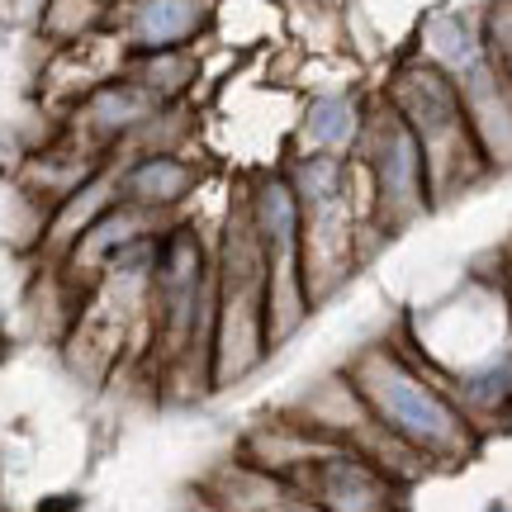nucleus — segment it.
<instances>
[{
    "instance_id": "f257e3e1",
    "label": "nucleus",
    "mask_w": 512,
    "mask_h": 512,
    "mask_svg": "<svg viewBox=\"0 0 512 512\" xmlns=\"http://www.w3.org/2000/svg\"><path fill=\"white\" fill-rule=\"evenodd\" d=\"M347 380L366 399L370 418L384 432L408 441L432 465H456V460L475 456L479 432L470 427V418L403 347H394V342L361 347L347 361Z\"/></svg>"
},
{
    "instance_id": "f03ea898",
    "label": "nucleus",
    "mask_w": 512,
    "mask_h": 512,
    "mask_svg": "<svg viewBox=\"0 0 512 512\" xmlns=\"http://www.w3.org/2000/svg\"><path fill=\"white\" fill-rule=\"evenodd\" d=\"M214 275H219V309L209 342V389H233L275 351L266 323V252L252 228L247 200H238L223 219Z\"/></svg>"
},
{
    "instance_id": "7ed1b4c3",
    "label": "nucleus",
    "mask_w": 512,
    "mask_h": 512,
    "mask_svg": "<svg viewBox=\"0 0 512 512\" xmlns=\"http://www.w3.org/2000/svg\"><path fill=\"white\" fill-rule=\"evenodd\" d=\"M384 105L418 138L422 162H427L432 209L451 204L456 195H465L470 185L489 176V162H484L475 128H470L465 105H460V86L446 72H437L432 62H422V57L403 62L399 72L389 76V100Z\"/></svg>"
},
{
    "instance_id": "20e7f679",
    "label": "nucleus",
    "mask_w": 512,
    "mask_h": 512,
    "mask_svg": "<svg viewBox=\"0 0 512 512\" xmlns=\"http://www.w3.org/2000/svg\"><path fill=\"white\" fill-rule=\"evenodd\" d=\"M214 309H219V275L214 256L204 252L195 228H176L162 238L157 280H152V347L166 380L195 370L209 389V342H214Z\"/></svg>"
},
{
    "instance_id": "39448f33",
    "label": "nucleus",
    "mask_w": 512,
    "mask_h": 512,
    "mask_svg": "<svg viewBox=\"0 0 512 512\" xmlns=\"http://www.w3.org/2000/svg\"><path fill=\"white\" fill-rule=\"evenodd\" d=\"M242 200L266 252V323H271V347H280L313 313L309 285H304V214L285 176L256 181Z\"/></svg>"
},
{
    "instance_id": "423d86ee",
    "label": "nucleus",
    "mask_w": 512,
    "mask_h": 512,
    "mask_svg": "<svg viewBox=\"0 0 512 512\" xmlns=\"http://www.w3.org/2000/svg\"><path fill=\"white\" fill-rule=\"evenodd\" d=\"M356 157L366 166V195H370V219L380 228V238H394L418 219L437 214L432 209V190H427V162L413 138V128L399 114L380 105L366 114Z\"/></svg>"
},
{
    "instance_id": "0eeeda50",
    "label": "nucleus",
    "mask_w": 512,
    "mask_h": 512,
    "mask_svg": "<svg viewBox=\"0 0 512 512\" xmlns=\"http://www.w3.org/2000/svg\"><path fill=\"white\" fill-rule=\"evenodd\" d=\"M290 484L323 512H399V484L351 446H332Z\"/></svg>"
},
{
    "instance_id": "6e6552de",
    "label": "nucleus",
    "mask_w": 512,
    "mask_h": 512,
    "mask_svg": "<svg viewBox=\"0 0 512 512\" xmlns=\"http://www.w3.org/2000/svg\"><path fill=\"white\" fill-rule=\"evenodd\" d=\"M214 0H119L110 19L128 53H171L190 48L209 29Z\"/></svg>"
},
{
    "instance_id": "1a4fd4ad",
    "label": "nucleus",
    "mask_w": 512,
    "mask_h": 512,
    "mask_svg": "<svg viewBox=\"0 0 512 512\" xmlns=\"http://www.w3.org/2000/svg\"><path fill=\"white\" fill-rule=\"evenodd\" d=\"M456 86L489 171H512V81L494 67V57H484Z\"/></svg>"
},
{
    "instance_id": "9d476101",
    "label": "nucleus",
    "mask_w": 512,
    "mask_h": 512,
    "mask_svg": "<svg viewBox=\"0 0 512 512\" xmlns=\"http://www.w3.org/2000/svg\"><path fill=\"white\" fill-rule=\"evenodd\" d=\"M162 110L166 105L147 91L143 81L119 76V81H100V86L86 95V105H81V128L91 133L95 143H119V138L133 143Z\"/></svg>"
},
{
    "instance_id": "9b49d317",
    "label": "nucleus",
    "mask_w": 512,
    "mask_h": 512,
    "mask_svg": "<svg viewBox=\"0 0 512 512\" xmlns=\"http://www.w3.org/2000/svg\"><path fill=\"white\" fill-rule=\"evenodd\" d=\"M162 214H152V209H143V204H128L119 200L105 214V219H95L86 233H81V242H76L72 252H67V261H72V271H86V275H105L114 266V256L128 252V247H138V242L147 238H162Z\"/></svg>"
},
{
    "instance_id": "f8f14e48",
    "label": "nucleus",
    "mask_w": 512,
    "mask_h": 512,
    "mask_svg": "<svg viewBox=\"0 0 512 512\" xmlns=\"http://www.w3.org/2000/svg\"><path fill=\"white\" fill-rule=\"evenodd\" d=\"M200 185V171L181 162L176 152H133L119 166V190L128 204H143L152 214H166Z\"/></svg>"
},
{
    "instance_id": "ddd939ff",
    "label": "nucleus",
    "mask_w": 512,
    "mask_h": 512,
    "mask_svg": "<svg viewBox=\"0 0 512 512\" xmlns=\"http://www.w3.org/2000/svg\"><path fill=\"white\" fill-rule=\"evenodd\" d=\"M290 498H294L290 479L271 475V470H261V465L242 456L219 465V475L209 479V489H204V503L214 512H285Z\"/></svg>"
},
{
    "instance_id": "4468645a",
    "label": "nucleus",
    "mask_w": 512,
    "mask_h": 512,
    "mask_svg": "<svg viewBox=\"0 0 512 512\" xmlns=\"http://www.w3.org/2000/svg\"><path fill=\"white\" fill-rule=\"evenodd\" d=\"M366 128V110L351 91H323L309 100L299 119V152H323V157H351Z\"/></svg>"
},
{
    "instance_id": "2eb2a0df",
    "label": "nucleus",
    "mask_w": 512,
    "mask_h": 512,
    "mask_svg": "<svg viewBox=\"0 0 512 512\" xmlns=\"http://www.w3.org/2000/svg\"><path fill=\"white\" fill-rule=\"evenodd\" d=\"M489 57L484 48V24L460 10H432L422 19V62H432L437 72H446L451 81L470 76Z\"/></svg>"
},
{
    "instance_id": "dca6fc26",
    "label": "nucleus",
    "mask_w": 512,
    "mask_h": 512,
    "mask_svg": "<svg viewBox=\"0 0 512 512\" xmlns=\"http://www.w3.org/2000/svg\"><path fill=\"white\" fill-rule=\"evenodd\" d=\"M294 418L304 422L309 432H318V437L351 446L356 432L370 422V408H366V399L356 394V384L347 380V370H342V375H328V380L313 384L309 394L299 399Z\"/></svg>"
},
{
    "instance_id": "f3484780",
    "label": "nucleus",
    "mask_w": 512,
    "mask_h": 512,
    "mask_svg": "<svg viewBox=\"0 0 512 512\" xmlns=\"http://www.w3.org/2000/svg\"><path fill=\"white\" fill-rule=\"evenodd\" d=\"M119 200H124V190H119V166H100L81 190H72L67 200L57 204V214L48 219V247H53V252H62V247L72 252L76 242H81V233H86L95 219H105Z\"/></svg>"
},
{
    "instance_id": "a211bd4d",
    "label": "nucleus",
    "mask_w": 512,
    "mask_h": 512,
    "mask_svg": "<svg viewBox=\"0 0 512 512\" xmlns=\"http://www.w3.org/2000/svg\"><path fill=\"white\" fill-rule=\"evenodd\" d=\"M195 72H200V67H195V53H190V48H171V53H133V62H128V76L143 81L162 105L181 100V91H190Z\"/></svg>"
},
{
    "instance_id": "6ab92c4d",
    "label": "nucleus",
    "mask_w": 512,
    "mask_h": 512,
    "mask_svg": "<svg viewBox=\"0 0 512 512\" xmlns=\"http://www.w3.org/2000/svg\"><path fill=\"white\" fill-rule=\"evenodd\" d=\"M110 19V0H48L43 10V29L57 43H81Z\"/></svg>"
},
{
    "instance_id": "aec40b11",
    "label": "nucleus",
    "mask_w": 512,
    "mask_h": 512,
    "mask_svg": "<svg viewBox=\"0 0 512 512\" xmlns=\"http://www.w3.org/2000/svg\"><path fill=\"white\" fill-rule=\"evenodd\" d=\"M479 24H484V48L494 57V67L512 81V0H489Z\"/></svg>"
},
{
    "instance_id": "412c9836",
    "label": "nucleus",
    "mask_w": 512,
    "mask_h": 512,
    "mask_svg": "<svg viewBox=\"0 0 512 512\" xmlns=\"http://www.w3.org/2000/svg\"><path fill=\"white\" fill-rule=\"evenodd\" d=\"M484 512H512V503H489Z\"/></svg>"
}]
</instances>
